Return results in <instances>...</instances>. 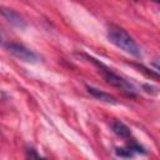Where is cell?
<instances>
[{"label":"cell","instance_id":"6da1fadb","mask_svg":"<svg viewBox=\"0 0 160 160\" xmlns=\"http://www.w3.org/2000/svg\"><path fill=\"white\" fill-rule=\"evenodd\" d=\"M108 38L115 46L124 50L125 52L135 58H141V49L125 30L120 28H110L108 31Z\"/></svg>","mask_w":160,"mask_h":160},{"label":"cell","instance_id":"7a4b0ae2","mask_svg":"<svg viewBox=\"0 0 160 160\" xmlns=\"http://www.w3.org/2000/svg\"><path fill=\"white\" fill-rule=\"evenodd\" d=\"M86 58L94 64V65H96L98 68H99V71L101 72V75H102V78L105 79V81L108 82V84H110V85H112L114 88H118V89H120V90H122L126 95H130V96H135V88L130 84V82H128L126 80H124L122 78H120L119 75H116L111 69H109L108 66H105L102 62H100L99 60H96V59H94V58H91V56H88L86 55Z\"/></svg>","mask_w":160,"mask_h":160},{"label":"cell","instance_id":"3957f363","mask_svg":"<svg viewBox=\"0 0 160 160\" xmlns=\"http://www.w3.org/2000/svg\"><path fill=\"white\" fill-rule=\"evenodd\" d=\"M6 49L10 54H12L14 56H16L18 59L22 60V61H26V62H36L39 59H38V55L29 50L28 48H25L24 45L21 44H16V42H9L6 44Z\"/></svg>","mask_w":160,"mask_h":160},{"label":"cell","instance_id":"277c9868","mask_svg":"<svg viewBox=\"0 0 160 160\" xmlns=\"http://www.w3.org/2000/svg\"><path fill=\"white\" fill-rule=\"evenodd\" d=\"M1 14H2V16L10 22V24H12V25H15V26H18V28H25V21L22 20V18L16 12V11H14V10H11V9H5V8H2L1 9Z\"/></svg>","mask_w":160,"mask_h":160},{"label":"cell","instance_id":"5b68a950","mask_svg":"<svg viewBox=\"0 0 160 160\" xmlns=\"http://www.w3.org/2000/svg\"><path fill=\"white\" fill-rule=\"evenodd\" d=\"M86 89H88L89 94H91L95 99H98L100 101H104V102H108V104H118L116 99L114 96H111L110 94H106V92H104V91H101L96 88H92V86H86Z\"/></svg>","mask_w":160,"mask_h":160},{"label":"cell","instance_id":"8992f818","mask_svg":"<svg viewBox=\"0 0 160 160\" xmlns=\"http://www.w3.org/2000/svg\"><path fill=\"white\" fill-rule=\"evenodd\" d=\"M111 129H112L114 134H116L118 136H120V138H122V139H129V138L131 136V131H130V129H129L122 121H120V120H115V121H112V124H111Z\"/></svg>","mask_w":160,"mask_h":160},{"label":"cell","instance_id":"52a82bcc","mask_svg":"<svg viewBox=\"0 0 160 160\" xmlns=\"http://www.w3.org/2000/svg\"><path fill=\"white\" fill-rule=\"evenodd\" d=\"M116 154L119 156H121V158H132L135 152L128 146V148H119V149H116Z\"/></svg>","mask_w":160,"mask_h":160},{"label":"cell","instance_id":"ba28073f","mask_svg":"<svg viewBox=\"0 0 160 160\" xmlns=\"http://www.w3.org/2000/svg\"><path fill=\"white\" fill-rule=\"evenodd\" d=\"M26 160H45L44 158H40L34 149H28L26 151Z\"/></svg>","mask_w":160,"mask_h":160},{"label":"cell","instance_id":"9c48e42d","mask_svg":"<svg viewBox=\"0 0 160 160\" xmlns=\"http://www.w3.org/2000/svg\"><path fill=\"white\" fill-rule=\"evenodd\" d=\"M151 65H152V66L156 69V71H159V72H160V59H156V60H154Z\"/></svg>","mask_w":160,"mask_h":160},{"label":"cell","instance_id":"30bf717a","mask_svg":"<svg viewBox=\"0 0 160 160\" xmlns=\"http://www.w3.org/2000/svg\"><path fill=\"white\" fill-rule=\"evenodd\" d=\"M144 89H148V90H146L148 92H152V94H155V92H156V91H154V90H156L154 86H150V85H146V84L144 85Z\"/></svg>","mask_w":160,"mask_h":160}]
</instances>
